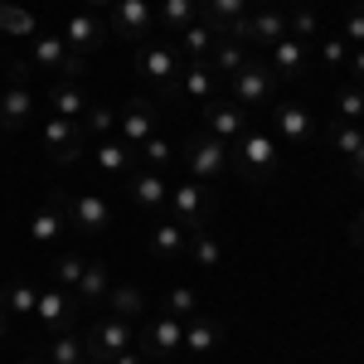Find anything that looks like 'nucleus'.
<instances>
[{
	"mask_svg": "<svg viewBox=\"0 0 364 364\" xmlns=\"http://www.w3.org/2000/svg\"><path fill=\"white\" fill-rule=\"evenodd\" d=\"M336 112H340V122H360V117H364V87L360 83H345V87H340Z\"/></svg>",
	"mask_w": 364,
	"mask_h": 364,
	"instance_id": "nucleus-40",
	"label": "nucleus"
},
{
	"mask_svg": "<svg viewBox=\"0 0 364 364\" xmlns=\"http://www.w3.org/2000/svg\"><path fill=\"white\" fill-rule=\"evenodd\" d=\"M132 345H136V326H132V321H122V316H102V321L83 336L87 360H117V355H122V350H132Z\"/></svg>",
	"mask_w": 364,
	"mask_h": 364,
	"instance_id": "nucleus-12",
	"label": "nucleus"
},
{
	"mask_svg": "<svg viewBox=\"0 0 364 364\" xmlns=\"http://www.w3.org/2000/svg\"><path fill=\"white\" fill-rule=\"evenodd\" d=\"M0 29H5V34L29 39V34H34V15H29V10H20V5H0Z\"/></svg>",
	"mask_w": 364,
	"mask_h": 364,
	"instance_id": "nucleus-41",
	"label": "nucleus"
},
{
	"mask_svg": "<svg viewBox=\"0 0 364 364\" xmlns=\"http://www.w3.org/2000/svg\"><path fill=\"white\" fill-rule=\"evenodd\" d=\"M345 44H350V49H364V5H355V10L345 15Z\"/></svg>",
	"mask_w": 364,
	"mask_h": 364,
	"instance_id": "nucleus-44",
	"label": "nucleus"
},
{
	"mask_svg": "<svg viewBox=\"0 0 364 364\" xmlns=\"http://www.w3.org/2000/svg\"><path fill=\"white\" fill-rule=\"evenodd\" d=\"M360 141H364V127H360V122H336V127H331V146H336L340 156H350Z\"/></svg>",
	"mask_w": 364,
	"mask_h": 364,
	"instance_id": "nucleus-43",
	"label": "nucleus"
},
{
	"mask_svg": "<svg viewBox=\"0 0 364 364\" xmlns=\"http://www.w3.org/2000/svg\"><path fill=\"white\" fill-rule=\"evenodd\" d=\"M127 190H132V204L136 209H146V214H166V204H170V180L166 175H156V170H132L127 175Z\"/></svg>",
	"mask_w": 364,
	"mask_h": 364,
	"instance_id": "nucleus-17",
	"label": "nucleus"
},
{
	"mask_svg": "<svg viewBox=\"0 0 364 364\" xmlns=\"http://www.w3.org/2000/svg\"><path fill=\"white\" fill-rule=\"evenodd\" d=\"M277 146L272 136H262V132H248V136L233 141V170L248 180V185H267L272 175H277Z\"/></svg>",
	"mask_w": 364,
	"mask_h": 364,
	"instance_id": "nucleus-7",
	"label": "nucleus"
},
{
	"mask_svg": "<svg viewBox=\"0 0 364 364\" xmlns=\"http://www.w3.org/2000/svg\"><path fill=\"white\" fill-rule=\"evenodd\" d=\"M44 102L54 107V117H73V122H83V112H87V92L78 83H49V92H44Z\"/></svg>",
	"mask_w": 364,
	"mask_h": 364,
	"instance_id": "nucleus-26",
	"label": "nucleus"
},
{
	"mask_svg": "<svg viewBox=\"0 0 364 364\" xmlns=\"http://www.w3.org/2000/svg\"><path fill=\"white\" fill-rule=\"evenodd\" d=\"M63 44H68L73 54H83V58L97 54V49L107 44V20H102L97 10H83V5H78V10L68 15V25H63Z\"/></svg>",
	"mask_w": 364,
	"mask_h": 364,
	"instance_id": "nucleus-15",
	"label": "nucleus"
},
{
	"mask_svg": "<svg viewBox=\"0 0 364 364\" xmlns=\"http://www.w3.org/2000/svg\"><path fill=\"white\" fill-rule=\"evenodd\" d=\"M151 252L161 257V262H180V257H190V233L175 224V219H156V228H151Z\"/></svg>",
	"mask_w": 364,
	"mask_h": 364,
	"instance_id": "nucleus-22",
	"label": "nucleus"
},
{
	"mask_svg": "<svg viewBox=\"0 0 364 364\" xmlns=\"http://www.w3.org/2000/svg\"><path fill=\"white\" fill-rule=\"evenodd\" d=\"M107 291H112V272H107V262L87 257L83 282L73 287V301H78V306H102V296H107Z\"/></svg>",
	"mask_w": 364,
	"mask_h": 364,
	"instance_id": "nucleus-23",
	"label": "nucleus"
},
{
	"mask_svg": "<svg viewBox=\"0 0 364 364\" xmlns=\"http://www.w3.org/2000/svg\"><path fill=\"white\" fill-rule=\"evenodd\" d=\"M267 63H272V73H277L282 83H291V78H301L311 68V44H301V39H277L272 49H267Z\"/></svg>",
	"mask_w": 364,
	"mask_h": 364,
	"instance_id": "nucleus-19",
	"label": "nucleus"
},
{
	"mask_svg": "<svg viewBox=\"0 0 364 364\" xmlns=\"http://www.w3.org/2000/svg\"><path fill=\"white\" fill-rule=\"evenodd\" d=\"M83 267H87V257H78V252H58L54 257V282L63 287V291H73V287L83 282Z\"/></svg>",
	"mask_w": 364,
	"mask_h": 364,
	"instance_id": "nucleus-37",
	"label": "nucleus"
},
{
	"mask_svg": "<svg viewBox=\"0 0 364 364\" xmlns=\"http://www.w3.org/2000/svg\"><path fill=\"white\" fill-rule=\"evenodd\" d=\"M92 166H97V175H132L136 170V146H127L122 136H102L97 146H92Z\"/></svg>",
	"mask_w": 364,
	"mask_h": 364,
	"instance_id": "nucleus-21",
	"label": "nucleus"
},
{
	"mask_svg": "<svg viewBox=\"0 0 364 364\" xmlns=\"http://www.w3.org/2000/svg\"><path fill=\"white\" fill-rule=\"evenodd\" d=\"M350 83L364 87V49H350Z\"/></svg>",
	"mask_w": 364,
	"mask_h": 364,
	"instance_id": "nucleus-47",
	"label": "nucleus"
},
{
	"mask_svg": "<svg viewBox=\"0 0 364 364\" xmlns=\"http://www.w3.org/2000/svg\"><path fill=\"white\" fill-rule=\"evenodd\" d=\"M136 350L146 360H170L175 350H185V321L170 311H151L136 331Z\"/></svg>",
	"mask_w": 364,
	"mask_h": 364,
	"instance_id": "nucleus-8",
	"label": "nucleus"
},
{
	"mask_svg": "<svg viewBox=\"0 0 364 364\" xmlns=\"http://www.w3.org/2000/svg\"><path fill=\"white\" fill-rule=\"evenodd\" d=\"M248 58H252L248 44H238V39H214V49H209V68H214V73L228 83V78H233Z\"/></svg>",
	"mask_w": 364,
	"mask_h": 364,
	"instance_id": "nucleus-28",
	"label": "nucleus"
},
{
	"mask_svg": "<svg viewBox=\"0 0 364 364\" xmlns=\"http://www.w3.org/2000/svg\"><path fill=\"white\" fill-rule=\"evenodd\" d=\"M0 301H5V311H10V316H34V306H39V291H34L29 282H10V287L0 291Z\"/></svg>",
	"mask_w": 364,
	"mask_h": 364,
	"instance_id": "nucleus-36",
	"label": "nucleus"
},
{
	"mask_svg": "<svg viewBox=\"0 0 364 364\" xmlns=\"http://www.w3.org/2000/svg\"><path fill=\"white\" fill-rule=\"evenodd\" d=\"M161 311L180 316V321H190V316H199V296L190 291V287H170V291H166V306H161Z\"/></svg>",
	"mask_w": 364,
	"mask_h": 364,
	"instance_id": "nucleus-39",
	"label": "nucleus"
},
{
	"mask_svg": "<svg viewBox=\"0 0 364 364\" xmlns=\"http://www.w3.org/2000/svg\"><path fill=\"white\" fill-rule=\"evenodd\" d=\"M63 228H68V224H63L58 204L49 199V204H44V209H39V214L29 219V238H34L39 248H49V243H58V238H63Z\"/></svg>",
	"mask_w": 364,
	"mask_h": 364,
	"instance_id": "nucleus-30",
	"label": "nucleus"
},
{
	"mask_svg": "<svg viewBox=\"0 0 364 364\" xmlns=\"http://www.w3.org/2000/svg\"><path fill=\"white\" fill-rule=\"evenodd\" d=\"M0 336H10V311H5V301H0Z\"/></svg>",
	"mask_w": 364,
	"mask_h": 364,
	"instance_id": "nucleus-51",
	"label": "nucleus"
},
{
	"mask_svg": "<svg viewBox=\"0 0 364 364\" xmlns=\"http://www.w3.org/2000/svg\"><path fill=\"white\" fill-rule=\"evenodd\" d=\"M199 117H204V132H214V136L228 141V146L252 132L248 107H238L233 97H214V102H204V107H199Z\"/></svg>",
	"mask_w": 364,
	"mask_h": 364,
	"instance_id": "nucleus-14",
	"label": "nucleus"
},
{
	"mask_svg": "<svg viewBox=\"0 0 364 364\" xmlns=\"http://www.w3.org/2000/svg\"><path fill=\"white\" fill-rule=\"evenodd\" d=\"M248 10H252L248 0H195V20H199V25H209L219 39H228V29L238 25Z\"/></svg>",
	"mask_w": 364,
	"mask_h": 364,
	"instance_id": "nucleus-20",
	"label": "nucleus"
},
{
	"mask_svg": "<svg viewBox=\"0 0 364 364\" xmlns=\"http://www.w3.org/2000/svg\"><path fill=\"white\" fill-rule=\"evenodd\" d=\"M112 127H117V112H112V107L87 102V112H83V132H87V136H107Z\"/></svg>",
	"mask_w": 364,
	"mask_h": 364,
	"instance_id": "nucleus-42",
	"label": "nucleus"
},
{
	"mask_svg": "<svg viewBox=\"0 0 364 364\" xmlns=\"http://www.w3.org/2000/svg\"><path fill=\"white\" fill-rule=\"evenodd\" d=\"M166 219L185 228H204L214 219V185H199V180H185V185H170V204H166Z\"/></svg>",
	"mask_w": 364,
	"mask_h": 364,
	"instance_id": "nucleus-6",
	"label": "nucleus"
},
{
	"mask_svg": "<svg viewBox=\"0 0 364 364\" xmlns=\"http://www.w3.org/2000/svg\"><path fill=\"white\" fill-rule=\"evenodd\" d=\"M29 73H34L29 58H15V63L5 68V87H0V132H25L34 107H39V92H34V83H29Z\"/></svg>",
	"mask_w": 364,
	"mask_h": 364,
	"instance_id": "nucleus-2",
	"label": "nucleus"
},
{
	"mask_svg": "<svg viewBox=\"0 0 364 364\" xmlns=\"http://www.w3.org/2000/svg\"><path fill=\"white\" fill-rule=\"evenodd\" d=\"M350 243H355V248H364V209L350 219Z\"/></svg>",
	"mask_w": 364,
	"mask_h": 364,
	"instance_id": "nucleus-48",
	"label": "nucleus"
},
{
	"mask_svg": "<svg viewBox=\"0 0 364 364\" xmlns=\"http://www.w3.org/2000/svg\"><path fill=\"white\" fill-rule=\"evenodd\" d=\"M321 58H326V63H350V44H345V39H326V44H321Z\"/></svg>",
	"mask_w": 364,
	"mask_h": 364,
	"instance_id": "nucleus-45",
	"label": "nucleus"
},
{
	"mask_svg": "<svg viewBox=\"0 0 364 364\" xmlns=\"http://www.w3.org/2000/svg\"><path fill=\"white\" fill-rule=\"evenodd\" d=\"M117 0H83V10H112Z\"/></svg>",
	"mask_w": 364,
	"mask_h": 364,
	"instance_id": "nucleus-50",
	"label": "nucleus"
},
{
	"mask_svg": "<svg viewBox=\"0 0 364 364\" xmlns=\"http://www.w3.org/2000/svg\"><path fill=\"white\" fill-rule=\"evenodd\" d=\"M156 127H161V112H156L151 97H132L122 107V117H117V136L127 141V146H141L146 136H156Z\"/></svg>",
	"mask_w": 364,
	"mask_h": 364,
	"instance_id": "nucleus-16",
	"label": "nucleus"
},
{
	"mask_svg": "<svg viewBox=\"0 0 364 364\" xmlns=\"http://www.w3.org/2000/svg\"><path fill=\"white\" fill-rule=\"evenodd\" d=\"M102 301H107V311H112V316H122V321H136V316H146V291H141V287H132V282L112 287Z\"/></svg>",
	"mask_w": 364,
	"mask_h": 364,
	"instance_id": "nucleus-29",
	"label": "nucleus"
},
{
	"mask_svg": "<svg viewBox=\"0 0 364 364\" xmlns=\"http://www.w3.org/2000/svg\"><path fill=\"white\" fill-rule=\"evenodd\" d=\"M29 63L49 68L58 83H83V73H87V58L73 54L63 44V34H29Z\"/></svg>",
	"mask_w": 364,
	"mask_h": 364,
	"instance_id": "nucleus-5",
	"label": "nucleus"
},
{
	"mask_svg": "<svg viewBox=\"0 0 364 364\" xmlns=\"http://www.w3.org/2000/svg\"><path fill=\"white\" fill-rule=\"evenodd\" d=\"M49 364H87V350H83V336L68 326V331H54L49 340Z\"/></svg>",
	"mask_w": 364,
	"mask_h": 364,
	"instance_id": "nucleus-31",
	"label": "nucleus"
},
{
	"mask_svg": "<svg viewBox=\"0 0 364 364\" xmlns=\"http://www.w3.org/2000/svg\"><path fill=\"white\" fill-rule=\"evenodd\" d=\"M345 166H350V175H355V180H364V141L350 151V156H345Z\"/></svg>",
	"mask_w": 364,
	"mask_h": 364,
	"instance_id": "nucleus-46",
	"label": "nucleus"
},
{
	"mask_svg": "<svg viewBox=\"0 0 364 364\" xmlns=\"http://www.w3.org/2000/svg\"><path fill=\"white\" fill-rule=\"evenodd\" d=\"M25 364H34V360H25Z\"/></svg>",
	"mask_w": 364,
	"mask_h": 364,
	"instance_id": "nucleus-52",
	"label": "nucleus"
},
{
	"mask_svg": "<svg viewBox=\"0 0 364 364\" xmlns=\"http://www.w3.org/2000/svg\"><path fill=\"white\" fill-rule=\"evenodd\" d=\"M39 141H44V156L54 166H73L87 146V132H83V122H73V117H49L39 127Z\"/></svg>",
	"mask_w": 364,
	"mask_h": 364,
	"instance_id": "nucleus-11",
	"label": "nucleus"
},
{
	"mask_svg": "<svg viewBox=\"0 0 364 364\" xmlns=\"http://www.w3.org/2000/svg\"><path fill=\"white\" fill-rule=\"evenodd\" d=\"M228 39H238L248 49H272L277 39H287V10L282 5H252L248 15L228 29Z\"/></svg>",
	"mask_w": 364,
	"mask_h": 364,
	"instance_id": "nucleus-9",
	"label": "nucleus"
},
{
	"mask_svg": "<svg viewBox=\"0 0 364 364\" xmlns=\"http://www.w3.org/2000/svg\"><path fill=\"white\" fill-rule=\"evenodd\" d=\"M287 34H291V39H301V44H311V39L321 34V20H316V10H311V5H296V10L287 15Z\"/></svg>",
	"mask_w": 364,
	"mask_h": 364,
	"instance_id": "nucleus-38",
	"label": "nucleus"
},
{
	"mask_svg": "<svg viewBox=\"0 0 364 364\" xmlns=\"http://www.w3.org/2000/svg\"><path fill=\"white\" fill-rule=\"evenodd\" d=\"M219 340H224V326L219 321H209V316H190L185 321V350L190 355H214Z\"/></svg>",
	"mask_w": 364,
	"mask_h": 364,
	"instance_id": "nucleus-25",
	"label": "nucleus"
},
{
	"mask_svg": "<svg viewBox=\"0 0 364 364\" xmlns=\"http://www.w3.org/2000/svg\"><path fill=\"white\" fill-rule=\"evenodd\" d=\"M214 39H219V34H214V29L209 25H185L180 29V54H185V63H199V58H209V49H214Z\"/></svg>",
	"mask_w": 364,
	"mask_h": 364,
	"instance_id": "nucleus-32",
	"label": "nucleus"
},
{
	"mask_svg": "<svg viewBox=\"0 0 364 364\" xmlns=\"http://www.w3.org/2000/svg\"><path fill=\"white\" fill-rule=\"evenodd\" d=\"M219 87H224V78L209 68V58H199V63H185V68H180V97H190L195 107L214 102Z\"/></svg>",
	"mask_w": 364,
	"mask_h": 364,
	"instance_id": "nucleus-18",
	"label": "nucleus"
},
{
	"mask_svg": "<svg viewBox=\"0 0 364 364\" xmlns=\"http://www.w3.org/2000/svg\"><path fill=\"white\" fill-rule=\"evenodd\" d=\"M58 204V214H63V224L68 228H78V233H102V228L117 219V209H112V199L107 195H97V190H78V195H63V190H54L49 195Z\"/></svg>",
	"mask_w": 364,
	"mask_h": 364,
	"instance_id": "nucleus-4",
	"label": "nucleus"
},
{
	"mask_svg": "<svg viewBox=\"0 0 364 364\" xmlns=\"http://www.w3.org/2000/svg\"><path fill=\"white\" fill-rule=\"evenodd\" d=\"M112 364H151V360H146V355H141V350H122V355H117Z\"/></svg>",
	"mask_w": 364,
	"mask_h": 364,
	"instance_id": "nucleus-49",
	"label": "nucleus"
},
{
	"mask_svg": "<svg viewBox=\"0 0 364 364\" xmlns=\"http://www.w3.org/2000/svg\"><path fill=\"white\" fill-rule=\"evenodd\" d=\"M277 73H272V63H262V58H248V63H243V68H238V73H233V78H228V87H233V102H238V107H267V102H272V92H277Z\"/></svg>",
	"mask_w": 364,
	"mask_h": 364,
	"instance_id": "nucleus-10",
	"label": "nucleus"
},
{
	"mask_svg": "<svg viewBox=\"0 0 364 364\" xmlns=\"http://www.w3.org/2000/svg\"><path fill=\"white\" fill-rule=\"evenodd\" d=\"M190 257H195L199 267H219V262H224V243L209 233V224L190 228Z\"/></svg>",
	"mask_w": 364,
	"mask_h": 364,
	"instance_id": "nucleus-34",
	"label": "nucleus"
},
{
	"mask_svg": "<svg viewBox=\"0 0 364 364\" xmlns=\"http://www.w3.org/2000/svg\"><path fill=\"white\" fill-rule=\"evenodd\" d=\"M136 68L146 83H156V92H161V102H175L180 97V54H175V44H166V39H146V44H136Z\"/></svg>",
	"mask_w": 364,
	"mask_h": 364,
	"instance_id": "nucleus-3",
	"label": "nucleus"
},
{
	"mask_svg": "<svg viewBox=\"0 0 364 364\" xmlns=\"http://www.w3.org/2000/svg\"><path fill=\"white\" fill-rule=\"evenodd\" d=\"M107 29H117V39H127V44H146L156 34V5L151 0H117L107 10Z\"/></svg>",
	"mask_w": 364,
	"mask_h": 364,
	"instance_id": "nucleus-13",
	"label": "nucleus"
},
{
	"mask_svg": "<svg viewBox=\"0 0 364 364\" xmlns=\"http://www.w3.org/2000/svg\"><path fill=\"white\" fill-rule=\"evenodd\" d=\"M34 316L49 326V336H54V331H68V326H73V296H68L63 287H54V291H39V306H34Z\"/></svg>",
	"mask_w": 364,
	"mask_h": 364,
	"instance_id": "nucleus-24",
	"label": "nucleus"
},
{
	"mask_svg": "<svg viewBox=\"0 0 364 364\" xmlns=\"http://www.w3.org/2000/svg\"><path fill=\"white\" fill-rule=\"evenodd\" d=\"M175 161H185L190 180H199V185H219V180L233 175V146L199 127V132H190V136L175 146Z\"/></svg>",
	"mask_w": 364,
	"mask_h": 364,
	"instance_id": "nucleus-1",
	"label": "nucleus"
},
{
	"mask_svg": "<svg viewBox=\"0 0 364 364\" xmlns=\"http://www.w3.org/2000/svg\"><path fill=\"white\" fill-rule=\"evenodd\" d=\"M195 25V0H161V10H156V29H180Z\"/></svg>",
	"mask_w": 364,
	"mask_h": 364,
	"instance_id": "nucleus-35",
	"label": "nucleus"
},
{
	"mask_svg": "<svg viewBox=\"0 0 364 364\" xmlns=\"http://www.w3.org/2000/svg\"><path fill=\"white\" fill-rule=\"evenodd\" d=\"M136 161H141V170H156V175H166V166L175 161V146H170V141L156 132V136H146V141L136 146Z\"/></svg>",
	"mask_w": 364,
	"mask_h": 364,
	"instance_id": "nucleus-33",
	"label": "nucleus"
},
{
	"mask_svg": "<svg viewBox=\"0 0 364 364\" xmlns=\"http://www.w3.org/2000/svg\"><path fill=\"white\" fill-rule=\"evenodd\" d=\"M277 132H282V141L301 146V141H311L316 122H311V112L301 107V102H277Z\"/></svg>",
	"mask_w": 364,
	"mask_h": 364,
	"instance_id": "nucleus-27",
	"label": "nucleus"
}]
</instances>
